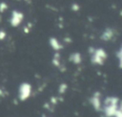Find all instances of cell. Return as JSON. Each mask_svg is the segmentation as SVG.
<instances>
[{
	"mask_svg": "<svg viewBox=\"0 0 122 117\" xmlns=\"http://www.w3.org/2000/svg\"><path fill=\"white\" fill-rule=\"evenodd\" d=\"M119 107H122L120 99L116 96H108L103 102L101 110L104 112V117H113Z\"/></svg>",
	"mask_w": 122,
	"mask_h": 117,
	"instance_id": "6da1fadb",
	"label": "cell"
},
{
	"mask_svg": "<svg viewBox=\"0 0 122 117\" xmlns=\"http://www.w3.org/2000/svg\"><path fill=\"white\" fill-rule=\"evenodd\" d=\"M89 54L91 56V62L93 65H103L108 58V54L103 48L89 47Z\"/></svg>",
	"mask_w": 122,
	"mask_h": 117,
	"instance_id": "7a4b0ae2",
	"label": "cell"
},
{
	"mask_svg": "<svg viewBox=\"0 0 122 117\" xmlns=\"http://www.w3.org/2000/svg\"><path fill=\"white\" fill-rule=\"evenodd\" d=\"M30 94H31V85L27 82H22L18 88V99L21 102L26 101L27 99L30 98Z\"/></svg>",
	"mask_w": 122,
	"mask_h": 117,
	"instance_id": "3957f363",
	"label": "cell"
},
{
	"mask_svg": "<svg viewBox=\"0 0 122 117\" xmlns=\"http://www.w3.org/2000/svg\"><path fill=\"white\" fill-rule=\"evenodd\" d=\"M23 19H24L23 12L19 11H12L10 14V24L11 27H18L21 24Z\"/></svg>",
	"mask_w": 122,
	"mask_h": 117,
	"instance_id": "277c9868",
	"label": "cell"
},
{
	"mask_svg": "<svg viewBox=\"0 0 122 117\" xmlns=\"http://www.w3.org/2000/svg\"><path fill=\"white\" fill-rule=\"evenodd\" d=\"M90 103L92 106L96 110V111H101L102 108V103H101V93L99 91L93 92L90 99Z\"/></svg>",
	"mask_w": 122,
	"mask_h": 117,
	"instance_id": "5b68a950",
	"label": "cell"
},
{
	"mask_svg": "<svg viewBox=\"0 0 122 117\" xmlns=\"http://www.w3.org/2000/svg\"><path fill=\"white\" fill-rule=\"evenodd\" d=\"M114 35V31L112 28H106L100 35V39L103 41H110Z\"/></svg>",
	"mask_w": 122,
	"mask_h": 117,
	"instance_id": "8992f818",
	"label": "cell"
},
{
	"mask_svg": "<svg viewBox=\"0 0 122 117\" xmlns=\"http://www.w3.org/2000/svg\"><path fill=\"white\" fill-rule=\"evenodd\" d=\"M49 44L51 47V49L55 52H59L63 48V45L60 43V41L56 37H53V36H51L49 38Z\"/></svg>",
	"mask_w": 122,
	"mask_h": 117,
	"instance_id": "52a82bcc",
	"label": "cell"
},
{
	"mask_svg": "<svg viewBox=\"0 0 122 117\" xmlns=\"http://www.w3.org/2000/svg\"><path fill=\"white\" fill-rule=\"evenodd\" d=\"M69 60L75 65H79L82 62V56L79 52H73L69 56Z\"/></svg>",
	"mask_w": 122,
	"mask_h": 117,
	"instance_id": "ba28073f",
	"label": "cell"
},
{
	"mask_svg": "<svg viewBox=\"0 0 122 117\" xmlns=\"http://www.w3.org/2000/svg\"><path fill=\"white\" fill-rule=\"evenodd\" d=\"M61 55H60V53L59 52H55L54 54H53V56H52V58H51V63H52V65L54 66V67H56V68H60L61 67V65H62V63H61Z\"/></svg>",
	"mask_w": 122,
	"mask_h": 117,
	"instance_id": "9c48e42d",
	"label": "cell"
},
{
	"mask_svg": "<svg viewBox=\"0 0 122 117\" xmlns=\"http://www.w3.org/2000/svg\"><path fill=\"white\" fill-rule=\"evenodd\" d=\"M67 89H68V84L66 82H61L58 86V93L60 95H63L67 91Z\"/></svg>",
	"mask_w": 122,
	"mask_h": 117,
	"instance_id": "30bf717a",
	"label": "cell"
},
{
	"mask_svg": "<svg viewBox=\"0 0 122 117\" xmlns=\"http://www.w3.org/2000/svg\"><path fill=\"white\" fill-rule=\"evenodd\" d=\"M115 56L118 59V66H119V68H121V58H122V49H121V47L116 51Z\"/></svg>",
	"mask_w": 122,
	"mask_h": 117,
	"instance_id": "8fae6325",
	"label": "cell"
},
{
	"mask_svg": "<svg viewBox=\"0 0 122 117\" xmlns=\"http://www.w3.org/2000/svg\"><path fill=\"white\" fill-rule=\"evenodd\" d=\"M8 8H9V6L6 2H4V1L0 2V12H5L8 10Z\"/></svg>",
	"mask_w": 122,
	"mask_h": 117,
	"instance_id": "7c38bea8",
	"label": "cell"
},
{
	"mask_svg": "<svg viewBox=\"0 0 122 117\" xmlns=\"http://www.w3.org/2000/svg\"><path fill=\"white\" fill-rule=\"evenodd\" d=\"M71 9L72 12H78L80 10V6L77 3H72L71 6Z\"/></svg>",
	"mask_w": 122,
	"mask_h": 117,
	"instance_id": "4fadbf2b",
	"label": "cell"
},
{
	"mask_svg": "<svg viewBox=\"0 0 122 117\" xmlns=\"http://www.w3.org/2000/svg\"><path fill=\"white\" fill-rule=\"evenodd\" d=\"M31 24L30 23H28L24 28H23V32L25 33V34H29L30 32V29H31Z\"/></svg>",
	"mask_w": 122,
	"mask_h": 117,
	"instance_id": "5bb4252c",
	"label": "cell"
},
{
	"mask_svg": "<svg viewBox=\"0 0 122 117\" xmlns=\"http://www.w3.org/2000/svg\"><path fill=\"white\" fill-rule=\"evenodd\" d=\"M58 103V98L57 97H51L50 99V105H55Z\"/></svg>",
	"mask_w": 122,
	"mask_h": 117,
	"instance_id": "9a60e30c",
	"label": "cell"
},
{
	"mask_svg": "<svg viewBox=\"0 0 122 117\" xmlns=\"http://www.w3.org/2000/svg\"><path fill=\"white\" fill-rule=\"evenodd\" d=\"M7 36V34L4 30H0V40H4Z\"/></svg>",
	"mask_w": 122,
	"mask_h": 117,
	"instance_id": "2e32d148",
	"label": "cell"
},
{
	"mask_svg": "<svg viewBox=\"0 0 122 117\" xmlns=\"http://www.w3.org/2000/svg\"><path fill=\"white\" fill-rule=\"evenodd\" d=\"M6 91H5V89H2V88H0V96L1 97H4L5 95H6Z\"/></svg>",
	"mask_w": 122,
	"mask_h": 117,
	"instance_id": "e0dca14e",
	"label": "cell"
},
{
	"mask_svg": "<svg viewBox=\"0 0 122 117\" xmlns=\"http://www.w3.org/2000/svg\"><path fill=\"white\" fill-rule=\"evenodd\" d=\"M72 40H71V37H65L64 38V42H67V43H71Z\"/></svg>",
	"mask_w": 122,
	"mask_h": 117,
	"instance_id": "ac0fdd59",
	"label": "cell"
},
{
	"mask_svg": "<svg viewBox=\"0 0 122 117\" xmlns=\"http://www.w3.org/2000/svg\"><path fill=\"white\" fill-rule=\"evenodd\" d=\"M42 117H46V116H45V115H42Z\"/></svg>",
	"mask_w": 122,
	"mask_h": 117,
	"instance_id": "d6986e66",
	"label": "cell"
},
{
	"mask_svg": "<svg viewBox=\"0 0 122 117\" xmlns=\"http://www.w3.org/2000/svg\"><path fill=\"white\" fill-rule=\"evenodd\" d=\"M25 1H27V2H28V1H29V0H25Z\"/></svg>",
	"mask_w": 122,
	"mask_h": 117,
	"instance_id": "ffe728a7",
	"label": "cell"
},
{
	"mask_svg": "<svg viewBox=\"0 0 122 117\" xmlns=\"http://www.w3.org/2000/svg\"><path fill=\"white\" fill-rule=\"evenodd\" d=\"M103 117H104V116H103Z\"/></svg>",
	"mask_w": 122,
	"mask_h": 117,
	"instance_id": "44dd1931",
	"label": "cell"
}]
</instances>
